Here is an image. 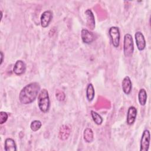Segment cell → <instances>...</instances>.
Returning a JSON list of instances; mask_svg holds the SVG:
<instances>
[{
  "label": "cell",
  "instance_id": "obj_14",
  "mask_svg": "<svg viewBox=\"0 0 151 151\" xmlns=\"http://www.w3.org/2000/svg\"><path fill=\"white\" fill-rule=\"evenodd\" d=\"M4 149L6 151H15L17 150L14 140L12 138H6L5 140Z\"/></svg>",
  "mask_w": 151,
  "mask_h": 151
},
{
  "label": "cell",
  "instance_id": "obj_17",
  "mask_svg": "<svg viewBox=\"0 0 151 151\" xmlns=\"http://www.w3.org/2000/svg\"><path fill=\"white\" fill-rule=\"evenodd\" d=\"M138 100L141 106H145L147 101V93L144 88L140 89L138 93Z\"/></svg>",
  "mask_w": 151,
  "mask_h": 151
},
{
  "label": "cell",
  "instance_id": "obj_2",
  "mask_svg": "<svg viewBox=\"0 0 151 151\" xmlns=\"http://www.w3.org/2000/svg\"><path fill=\"white\" fill-rule=\"evenodd\" d=\"M38 106L40 110L44 113L49 111L50 107V100L47 90H41L38 96Z\"/></svg>",
  "mask_w": 151,
  "mask_h": 151
},
{
  "label": "cell",
  "instance_id": "obj_9",
  "mask_svg": "<svg viewBox=\"0 0 151 151\" xmlns=\"http://www.w3.org/2000/svg\"><path fill=\"white\" fill-rule=\"evenodd\" d=\"M137 110L135 107L130 106L129 107L126 119V122L128 125H132L134 123L137 116Z\"/></svg>",
  "mask_w": 151,
  "mask_h": 151
},
{
  "label": "cell",
  "instance_id": "obj_13",
  "mask_svg": "<svg viewBox=\"0 0 151 151\" xmlns=\"http://www.w3.org/2000/svg\"><path fill=\"white\" fill-rule=\"evenodd\" d=\"M71 129L67 124H64L60 128L58 133V137L60 140H65L69 137L70 134Z\"/></svg>",
  "mask_w": 151,
  "mask_h": 151
},
{
  "label": "cell",
  "instance_id": "obj_12",
  "mask_svg": "<svg viewBox=\"0 0 151 151\" xmlns=\"http://www.w3.org/2000/svg\"><path fill=\"white\" fill-rule=\"evenodd\" d=\"M122 87L124 94L128 95L131 93L132 89V81L129 76H126L122 82Z\"/></svg>",
  "mask_w": 151,
  "mask_h": 151
},
{
  "label": "cell",
  "instance_id": "obj_7",
  "mask_svg": "<svg viewBox=\"0 0 151 151\" xmlns=\"http://www.w3.org/2000/svg\"><path fill=\"white\" fill-rule=\"evenodd\" d=\"M81 38L83 42L87 44H90L96 40L95 35L87 29H83L81 31Z\"/></svg>",
  "mask_w": 151,
  "mask_h": 151
},
{
  "label": "cell",
  "instance_id": "obj_1",
  "mask_svg": "<svg viewBox=\"0 0 151 151\" xmlns=\"http://www.w3.org/2000/svg\"><path fill=\"white\" fill-rule=\"evenodd\" d=\"M40 86L37 82L31 83L24 86L19 94V101L24 104L32 103L38 96Z\"/></svg>",
  "mask_w": 151,
  "mask_h": 151
},
{
  "label": "cell",
  "instance_id": "obj_3",
  "mask_svg": "<svg viewBox=\"0 0 151 151\" xmlns=\"http://www.w3.org/2000/svg\"><path fill=\"white\" fill-rule=\"evenodd\" d=\"M134 51L133 40L131 34H126L124 36L123 41V52L125 57H130Z\"/></svg>",
  "mask_w": 151,
  "mask_h": 151
},
{
  "label": "cell",
  "instance_id": "obj_15",
  "mask_svg": "<svg viewBox=\"0 0 151 151\" xmlns=\"http://www.w3.org/2000/svg\"><path fill=\"white\" fill-rule=\"evenodd\" d=\"M83 138L86 142L91 143L94 140L93 131L91 128H86L83 132Z\"/></svg>",
  "mask_w": 151,
  "mask_h": 151
},
{
  "label": "cell",
  "instance_id": "obj_21",
  "mask_svg": "<svg viewBox=\"0 0 151 151\" xmlns=\"http://www.w3.org/2000/svg\"><path fill=\"white\" fill-rule=\"evenodd\" d=\"M8 118V115L6 112L1 111L0 112V124H2L5 123Z\"/></svg>",
  "mask_w": 151,
  "mask_h": 151
},
{
  "label": "cell",
  "instance_id": "obj_19",
  "mask_svg": "<svg viewBox=\"0 0 151 151\" xmlns=\"http://www.w3.org/2000/svg\"><path fill=\"white\" fill-rule=\"evenodd\" d=\"M42 123L41 121L38 120H33L31 124H30V128L32 131L33 132H37L38 131L41 127Z\"/></svg>",
  "mask_w": 151,
  "mask_h": 151
},
{
  "label": "cell",
  "instance_id": "obj_5",
  "mask_svg": "<svg viewBox=\"0 0 151 151\" xmlns=\"http://www.w3.org/2000/svg\"><path fill=\"white\" fill-rule=\"evenodd\" d=\"M150 134L149 130H145L143 132L140 144V151H147L150 146Z\"/></svg>",
  "mask_w": 151,
  "mask_h": 151
},
{
  "label": "cell",
  "instance_id": "obj_11",
  "mask_svg": "<svg viewBox=\"0 0 151 151\" xmlns=\"http://www.w3.org/2000/svg\"><path fill=\"white\" fill-rule=\"evenodd\" d=\"M85 15L87 19V25L88 28L93 30L95 28V18L92 11L90 9L86 10Z\"/></svg>",
  "mask_w": 151,
  "mask_h": 151
},
{
  "label": "cell",
  "instance_id": "obj_6",
  "mask_svg": "<svg viewBox=\"0 0 151 151\" xmlns=\"http://www.w3.org/2000/svg\"><path fill=\"white\" fill-rule=\"evenodd\" d=\"M53 14L51 10H47L43 12L41 15L40 23L42 28L47 27L52 19Z\"/></svg>",
  "mask_w": 151,
  "mask_h": 151
},
{
  "label": "cell",
  "instance_id": "obj_22",
  "mask_svg": "<svg viewBox=\"0 0 151 151\" xmlns=\"http://www.w3.org/2000/svg\"><path fill=\"white\" fill-rule=\"evenodd\" d=\"M1 62H0V64L1 65L3 63V59H4V54H3V52L2 51H1Z\"/></svg>",
  "mask_w": 151,
  "mask_h": 151
},
{
  "label": "cell",
  "instance_id": "obj_20",
  "mask_svg": "<svg viewBox=\"0 0 151 151\" xmlns=\"http://www.w3.org/2000/svg\"><path fill=\"white\" fill-rule=\"evenodd\" d=\"M55 97L58 101H63L65 100V95L63 91H60V90H57L55 93Z\"/></svg>",
  "mask_w": 151,
  "mask_h": 151
},
{
  "label": "cell",
  "instance_id": "obj_4",
  "mask_svg": "<svg viewBox=\"0 0 151 151\" xmlns=\"http://www.w3.org/2000/svg\"><path fill=\"white\" fill-rule=\"evenodd\" d=\"M109 34L111 38V41L113 46L115 48L119 47L120 45V34L119 28L117 27L113 26L109 28Z\"/></svg>",
  "mask_w": 151,
  "mask_h": 151
},
{
  "label": "cell",
  "instance_id": "obj_18",
  "mask_svg": "<svg viewBox=\"0 0 151 151\" xmlns=\"http://www.w3.org/2000/svg\"><path fill=\"white\" fill-rule=\"evenodd\" d=\"M91 117H92V119H93L94 122L96 124H97V125L101 124V123H103V119L102 117L99 113H97V112H96L93 110H91Z\"/></svg>",
  "mask_w": 151,
  "mask_h": 151
},
{
  "label": "cell",
  "instance_id": "obj_8",
  "mask_svg": "<svg viewBox=\"0 0 151 151\" xmlns=\"http://www.w3.org/2000/svg\"><path fill=\"white\" fill-rule=\"evenodd\" d=\"M137 48L139 51H143L146 47V40L142 32L137 31L134 34Z\"/></svg>",
  "mask_w": 151,
  "mask_h": 151
},
{
  "label": "cell",
  "instance_id": "obj_10",
  "mask_svg": "<svg viewBox=\"0 0 151 151\" xmlns=\"http://www.w3.org/2000/svg\"><path fill=\"white\" fill-rule=\"evenodd\" d=\"M26 70V64L25 63L21 60H17L14 66L13 71L14 73L17 75L20 76L25 73Z\"/></svg>",
  "mask_w": 151,
  "mask_h": 151
},
{
  "label": "cell",
  "instance_id": "obj_16",
  "mask_svg": "<svg viewBox=\"0 0 151 151\" xmlns=\"http://www.w3.org/2000/svg\"><path fill=\"white\" fill-rule=\"evenodd\" d=\"M86 97L88 101H91L95 96V91L93 85L91 83H89L86 88Z\"/></svg>",
  "mask_w": 151,
  "mask_h": 151
}]
</instances>
